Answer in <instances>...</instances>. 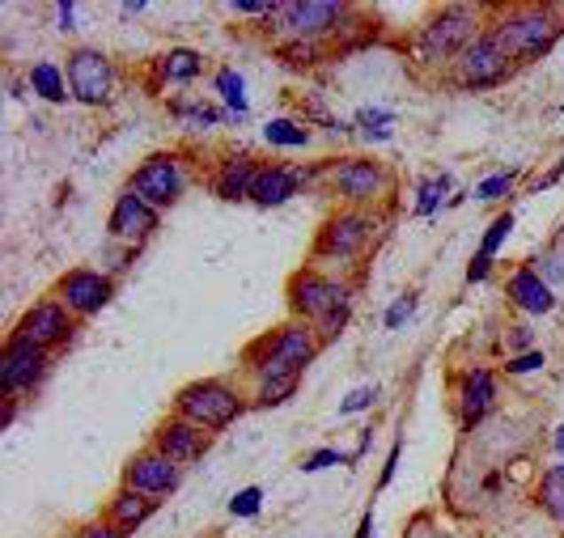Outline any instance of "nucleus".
Returning a JSON list of instances; mask_svg holds the SVG:
<instances>
[{"label": "nucleus", "instance_id": "obj_29", "mask_svg": "<svg viewBox=\"0 0 564 538\" xmlns=\"http://www.w3.org/2000/svg\"><path fill=\"white\" fill-rule=\"evenodd\" d=\"M259 500H263V492H259V487H247V492H238V496L230 500V513H234V518H255V513H259Z\"/></svg>", "mask_w": 564, "mask_h": 538}, {"label": "nucleus", "instance_id": "obj_25", "mask_svg": "<svg viewBox=\"0 0 564 538\" xmlns=\"http://www.w3.org/2000/svg\"><path fill=\"white\" fill-rule=\"evenodd\" d=\"M263 136H268L272 144H285V149H302V144L310 140V132H306L302 123H293V119H272V123L263 128Z\"/></svg>", "mask_w": 564, "mask_h": 538}, {"label": "nucleus", "instance_id": "obj_2", "mask_svg": "<svg viewBox=\"0 0 564 538\" xmlns=\"http://www.w3.org/2000/svg\"><path fill=\"white\" fill-rule=\"evenodd\" d=\"M289 301H293V309H297L302 318L323 323V331H327V335H335V331L344 327V314H349V292L340 289L335 280H323V276H314V271H302V276H293Z\"/></svg>", "mask_w": 564, "mask_h": 538}, {"label": "nucleus", "instance_id": "obj_17", "mask_svg": "<svg viewBox=\"0 0 564 538\" xmlns=\"http://www.w3.org/2000/svg\"><path fill=\"white\" fill-rule=\"evenodd\" d=\"M509 297H513V306H522L526 314H547V309L556 306V297H552V289H547V280H539V271H535V268L513 271V280H509Z\"/></svg>", "mask_w": 564, "mask_h": 538}, {"label": "nucleus", "instance_id": "obj_31", "mask_svg": "<svg viewBox=\"0 0 564 538\" xmlns=\"http://www.w3.org/2000/svg\"><path fill=\"white\" fill-rule=\"evenodd\" d=\"M513 230V216H501V221H497V225H492V230H488V238H484V250H480V254H484V259H492V250L501 246V242H505V233Z\"/></svg>", "mask_w": 564, "mask_h": 538}, {"label": "nucleus", "instance_id": "obj_24", "mask_svg": "<svg viewBox=\"0 0 564 538\" xmlns=\"http://www.w3.org/2000/svg\"><path fill=\"white\" fill-rule=\"evenodd\" d=\"M539 496H544V509L552 513L556 521H564V466H552L544 475V487H539Z\"/></svg>", "mask_w": 564, "mask_h": 538}, {"label": "nucleus", "instance_id": "obj_26", "mask_svg": "<svg viewBox=\"0 0 564 538\" xmlns=\"http://www.w3.org/2000/svg\"><path fill=\"white\" fill-rule=\"evenodd\" d=\"M161 73H166L170 81H192L195 73H200V56L187 51V47H178V51H170V56H161Z\"/></svg>", "mask_w": 564, "mask_h": 538}, {"label": "nucleus", "instance_id": "obj_20", "mask_svg": "<svg viewBox=\"0 0 564 538\" xmlns=\"http://www.w3.org/2000/svg\"><path fill=\"white\" fill-rule=\"evenodd\" d=\"M488 407H492V373H488V369H475L467 382H463V420L467 424L484 420Z\"/></svg>", "mask_w": 564, "mask_h": 538}, {"label": "nucleus", "instance_id": "obj_37", "mask_svg": "<svg viewBox=\"0 0 564 538\" xmlns=\"http://www.w3.org/2000/svg\"><path fill=\"white\" fill-rule=\"evenodd\" d=\"M408 314H411V301H408V297H403V301H399V306H395V309H390V314H387V327H399V323H403Z\"/></svg>", "mask_w": 564, "mask_h": 538}, {"label": "nucleus", "instance_id": "obj_35", "mask_svg": "<svg viewBox=\"0 0 564 538\" xmlns=\"http://www.w3.org/2000/svg\"><path fill=\"white\" fill-rule=\"evenodd\" d=\"M331 462H340V454H335V449H323V454H310V458L302 462V471H323Z\"/></svg>", "mask_w": 564, "mask_h": 538}, {"label": "nucleus", "instance_id": "obj_5", "mask_svg": "<svg viewBox=\"0 0 564 538\" xmlns=\"http://www.w3.org/2000/svg\"><path fill=\"white\" fill-rule=\"evenodd\" d=\"M111 85H115V73H111V59L102 56V51L85 47V51L68 56V90H73V97L98 106V102L111 97Z\"/></svg>", "mask_w": 564, "mask_h": 538}, {"label": "nucleus", "instance_id": "obj_18", "mask_svg": "<svg viewBox=\"0 0 564 538\" xmlns=\"http://www.w3.org/2000/svg\"><path fill=\"white\" fill-rule=\"evenodd\" d=\"M335 191L349 195V199H373L382 191V170L373 161H349L335 170Z\"/></svg>", "mask_w": 564, "mask_h": 538}, {"label": "nucleus", "instance_id": "obj_3", "mask_svg": "<svg viewBox=\"0 0 564 538\" xmlns=\"http://www.w3.org/2000/svg\"><path fill=\"white\" fill-rule=\"evenodd\" d=\"M178 416L200 424V428H225L242 416V399L230 386L221 382H192L187 390H178Z\"/></svg>", "mask_w": 564, "mask_h": 538}, {"label": "nucleus", "instance_id": "obj_34", "mask_svg": "<svg viewBox=\"0 0 564 538\" xmlns=\"http://www.w3.org/2000/svg\"><path fill=\"white\" fill-rule=\"evenodd\" d=\"M442 195H446V178H442V183H428L425 191H420V212H428L437 199H442Z\"/></svg>", "mask_w": 564, "mask_h": 538}, {"label": "nucleus", "instance_id": "obj_10", "mask_svg": "<svg viewBox=\"0 0 564 538\" xmlns=\"http://www.w3.org/2000/svg\"><path fill=\"white\" fill-rule=\"evenodd\" d=\"M509 73V56L492 39H475L458 56V85H497Z\"/></svg>", "mask_w": 564, "mask_h": 538}, {"label": "nucleus", "instance_id": "obj_4", "mask_svg": "<svg viewBox=\"0 0 564 538\" xmlns=\"http://www.w3.org/2000/svg\"><path fill=\"white\" fill-rule=\"evenodd\" d=\"M471 43H475V18L467 9H450L437 21H428L425 35H420V56L425 59H446V56H463Z\"/></svg>", "mask_w": 564, "mask_h": 538}, {"label": "nucleus", "instance_id": "obj_11", "mask_svg": "<svg viewBox=\"0 0 564 538\" xmlns=\"http://www.w3.org/2000/svg\"><path fill=\"white\" fill-rule=\"evenodd\" d=\"M68 331H73V323H68L64 306H56V301H43V306H35L18 323L13 339H26V344H35V347H43V352H47L51 344L68 339Z\"/></svg>", "mask_w": 564, "mask_h": 538}, {"label": "nucleus", "instance_id": "obj_7", "mask_svg": "<svg viewBox=\"0 0 564 538\" xmlns=\"http://www.w3.org/2000/svg\"><path fill=\"white\" fill-rule=\"evenodd\" d=\"M183 191V174H178L175 157H153L145 161L132 178V195H140L149 208H170Z\"/></svg>", "mask_w": 564, "mask_h": 538}, {"label": "nucleus", "instance_id": "obj_43", "mask_svg": "<svg viewBox=\"0 0 564 538\" xmlns=\"http://www.w3.org/2000/svg\"><path fill=\"white\" fill-rule=\"evenodd\" d=\"M556 449L564 454V424H560V433H556Z\"/></svg>", "mask_w": 564, "mask_h": 538}, {"label": "nucleus", "instance_id": "obj_1", "mask_svg": "<svg viewBox=\"0 0 564 538\" xmlns=\"http://www.w3.org/2000/svg\"><path fill=\"white\" fill-rule=\"evenodd\" d=\"M560 30H564V21L556 13H547V9H522V13H509L497 26L492 43L509 59H539L552 43L560 39Z\"/></svg>", "mask_w": 564, "mask_h": 538}, {"label": "nucleus", "instance_id": "obj_21", "mask_svg": "<svg viewBox=\"0 0 564 538\" xmlns=\"http://www.w3.org/2000/svg\"><path fill=\"white\" fill-rule=\"evenodd\" d=\"M149 513H153V496H140V492H132V487H123V492L111 500V526H119V530L140 526Z\"/></svg>", "mask_w": 564, "mask_h": 538}, {"label": "nucleus", "instance_id": "obj_6", "mask_svg": "<svg viewBox=\"0 0 564 538\" xmlns=\"http://www.w3.org/2000/svg\"><path fill=\"white\" fill-rule=\"evenodd\" d=\"M310 356H314V335L306 327H285L272 344H268V356H263L259 373H263V378H289V373H302V369L310 365Z\"/></svg>", "mask_w": 564, "mask_h": 538}, {"label": "nucleus", "instance_id": "obj_8", "mask_svg": "<svg viewBox=\"0 0 564 538\" xmlns=\"http://www.w3.org/2000/svg\"><path fill=\"white\" fill-rule=\"evenodd\" d=\"M178 483V462H170L166 454H137V458L128 462V471H123V487H132L140 496H161V492H175Z\"/></svg>", "mask_w": 564, "mask_h": 538}, {"label": "nucleus", "instance_id": "obj_27", "mask_svg": "<svg viewBox=\"0 0 564 538\" xmlns=\"http://www.w3.org/2000/svg\"><path fill=\"white\" fill-rule=\"evenodd\" d=\"M293 390H297V373H289V378H263V386H259V407L285 403Z\"/></svg>", "mask_w": 564, "mask_h": 538}, {"label": "nucleus", "instance_id": "obj_9", "mask_svg": "<svg viewBox=\"0 0 564 538\" xmlns=\"http://www.w3.org/2000/svg\"><path fill=\"white\" fill-rule=\"evenodd\" d=\"M43 365H47V352L43 347L26 344V339H9L4 356H0V386H4V394H18L26 386H35Z\"/></svg>", "mask_w": 564, "mask_h": 538}, {"label": "nucleus", "instance_id": "obj_39", "mask_svg": "<svg viewBox=\"0 0 564 538\" xmlns=\"http://www.w3.org/2000/svg\"><path fill=\"white\" fill-rule=\"evenodd\" d=\"M518 347H530V331L526 327H513V335H509V352H518Z\"/></svg>", "mask_w": 564, "mask_h": 538}, {"label": "nucleus", "instance_id": "obj_16", "mask_svg": "<svg viewBox=\"0 0 564 538\" xmlns=\"http://www.w3.org/2000/svg\"><path fill=\"white\" fill-rule=\"evenodd\" d=\"M373 225L365 216H335L323 238H318V254H356V250L370 242Z\"/></svg>", "mask_w": 564, "mask_h": 538}, {"label": "nucleus", "instance_id": "obj_32", "mask_svg": "<svg viewBox=\"0 0 564 538\" xmlns=\"http://www.w3.org/2000/svg\"><path fill=\"white\" fill-rule=\"evenodd\" d=\"M509 187H513V174H497V178L480 183V187H475V195H480V199H497V195H505Z\"/></svg>", "mask_w": 564, "mask_h": 538}, {"label": "nucleus", "instance_id": "obj_30", "mask_svg": "<svg viewBox=\"0 0 564 538\" xmlns=\"http://www.w3.org/2000/svg\"><path fill=\"white\" fill-rule=\"evenodd\" d=\"M378 399V386H361V390H352L349 399L340 403V416H352V411H365V407Z\"/></svg>", "mask_w": 564, "mask_h": 538}, {"label": "nucleus", "instance_id": "obj_38", "mask_svg": "<svg viewBox=\"0 0 564 538\" xmlns=\"http://www.w3.org/2000/svg\"><path fill=\"white\" fill-rule=\"evenodd\" d=\"M552 276V280H564V268H560V259H552V254H547V259H539V276Z\"/></svg>", "mask_w": 564, "mask_h": 538}, {"label": "nucleus", "instance_id": "obj_28", "mask_svg": "<svg viewBox=\"0 0 564 538\" xmlns=\"http://www.w3.org/2000/svg\"><path fill=\"white\" fill-rule=\"evenodd\" d=\"M216 90H221V97H225V102H230V106H234L238 115H242V111H247V97H242V77H238L234 68H225V73H221V77H216Z\"/></svg>", "mask_w": 564, "mask_h": 538}, {"label": "nucleus", "instance_id": "obj_13", "mask_svg": "<svg viewBox=\"0 0 564 538\" xmlns=\"http://www.w3.org/2000/svg\"><path fill=\"white\" fill-rule=\"evenodd\" d=\"M59 297H64V306L73 309V314H98V309L111 301V280L106 276H98V271H68L64 280H59Z\"/></svg>", "mask_w": 564, "mask_h": 538}, {"label": "nucleus", "instance_id": "obj_41", "mask_svg": "<svg viewBox=\"0 0 564 538\" xmlns=\"http://www.w3.org/2000/svg\"><path fill=\"white\" fill-rule=\"evenodd\" d=\"M73 13H77L73 4H59V26H64V30H73Z\"/></svg>", "mask_w": 564, "mask_h": 538}, {"label": "nucleus", "instance_id": "obj_12", "mask_svg": "<svg viewBox=\"0 0 564 538\" xmlns=\"http://www.w3.org/2000/svg\"><path fill=\"white\" fill-rule=\"evenodd\" d=\"M276 18H280V26L289 30V35H297V39H314V35H323V30H331L335 21L344 18V9L340 4H327V0H310V4H280L276 9Z\"/></svg>", "mask_w": 564, "mask_h": 538}, {"label": "nucleus", "instance_id": "obj_33", "mask_svg": "<svg viewBox=\"0 0 564 538\" xmlns=\"http://www.w3.org/2000/svg\"><path fill=\"white\" fill-rule=\"evenodd\" d=\"M530 369H544V352H526L509 361V373H530Z\"/></svg>", "mask_w": 564, "mask_h": 538}, {"label": "nucleus", "instance_id": "obj_22", "mask_svg": "<svg viewBox=\"0 0 564 538\" xmlns=\"http://www.w3.org/2000/svg\"><path fill=\"white\" fill-rule=\"evenodd\" d=\"M255 166L247 161V157H238V161H230L225 166V174H221V183H216V191H221V199H242V195H251L255 187Z\"/></svg>", "mask_w": 564, "mask_h": 538}, {"label": "nucleus", "instance_id": "obj_23", "mask_svg": "<svg viewBox=\"0 0 564 538\" xmlns=\"http://www.w3.org/2000/svg\"><path fill=\"white\" fill-rule=\"evenodd\" d=\"M30 85H35V94H43L47 102H64V77H59L56 64H35V68H30Z\"/></svg>", "mask_w": 564, "mask_h": 538}, {"label": "nucleus", "instance_id": "obj_19", "mask_svg": "<svg viewBox=\"0 0 564 538\" xmlns=\"http://www.w3.org/2000/svg\"><path fill=\"white\" fill-rule=\"evenodd\" d=\"M255 204H285L289 195H297V174L293 170H280V166H272V170H259L255 174Z\"/></svg>", "mask_w": 564, "mask_h": 538}, {"label": "nucleus", "instance_id": "obj_40", "mask_svg": "<svg viewBox=\"0 0 564 538\" xmlns=\"http://www.w3.org/2000/svg\"><path fill=\"white\" fill-rule=\"evenodd\" d=\"M488 263H492V259H484V254H480V259H475V263L467 268V280H484V276H488Z\"/></svg>", "mask_w": 564, "mask_h": 538}, {"label": "nucleus", "instance_id": "obj_42", "mask_svg": "<svg viewBox=\"0 0 564 538\" xmlns=\"http://www.w3.org/2000/svg\"><path fill=\"white\" fill-rule=\"evenodd\" d=\"M373 534V513H365V521H361V534L356 538H370Z\"/></svg>", "mask_w": 564, "mask_h": 538}, {"label": "nucleus", "instance_id": "obj_15", "mask_svg": "<svg viewBox=\"0 0 564 538\" xmlns=\"http://www.w3.org/2000/svg\"><path fill=\"white\" fill-rule=\"evenodd\" d=\"M157 230V212L140 199V195H119L115 212H111V233L123 238V242H140V238H149Z\"/></svg>", "mask_w": 564, "mask_h": 538}, {"label": "nucleus", "instance_id": "obj_14", "mask_svg": "<svg viewBox=\"0 0 564 538\" xmlns=\"http://www.w3.org/2000/svg\"><path fill=\"white\" fill-rule=\"evenodd\" d=\"M208 449V428H200L192 420H166L157 428V454H166L170 462H195Z\"/></svg>", "mask_w": 564, "mask_h": 538}, {"label": "nucleus", "instance_id": "obj_36", "mask_svg": "<svg viewBox=\"0 0 564 538\" xmlns=\"http://www.w3.org/2000/svg\"><path fill=\"white\" fill-rule=\"evenodd\" d=\"M81 538H123V530H119V526H111V521H106V526L98 521V526H85V530H81Z\"/></svg>", "mask_w": 564, "mask_h": 538}]
</instances>
